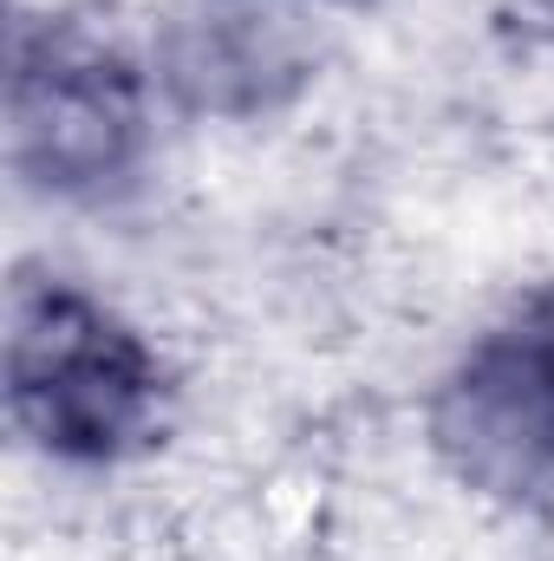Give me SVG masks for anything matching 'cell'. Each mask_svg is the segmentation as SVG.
I'll return each mask as SVG.
<instances>
[{
	"label": "cell",
	"instance_id": "4",
	"mask_svg": "<svg viewBox=\"0 0 554 561\" xmlns=\"http://www.w3.org/2000/svg\"><path fill=\"white\" fill-rule=\"evenodd\" d=\"M320 26L293 0H176L157 26V79L196 118H262L307 92Z\"/></svg>",
	"mask_w": 554,
	"mask_h": 561
},
{
	"label": "cell",
	"instance_id": "1",
	"mask_svg": "<svg viewBox=\"0 0 554 561\" xmlns=\"http://www.w3.org/2000/svg\"><path fill=\"white\" fill-rule=\"evenodd\" d=\"M163 366L138 333L66 280H13L7 405L13 424L72 463H118L163 431Z\"/></svg>",
	"mask_w": 554,
	"mask_h": 561
},
{
	"label": "cell",
	"instance_id": "2",
	"mask_svg": "<svg viewBox=\"0 0 554 561\" xmlns=\"http://www.w3.org/2000/svg\"><path fill=\"white\" fill-rule=\"evenodd\" d=\"M13 170L46 196H105L143 157V85L131 59L79 26L20 33L7 79Z\"/></svg>",
	"mask_w": 554,
	"mask_h": 561
},
{
	"label": "cell",
	"instance_id": "3",
	"mask_svg": "<svg viewBox=\"0 0 554 561\" xmlns=\"http://www.w3.org/2000/svg\"><path fill=\"white\" fill-rule=\"evenodd\" d=\"M430 437L443 463L509 503L549 510L554 503V294L509 333L483 340L437 392Z\"/></svg>",
	"mask_w": 554,
	"mask_h": 561
}]
</instances>
